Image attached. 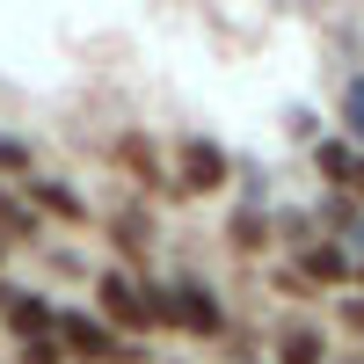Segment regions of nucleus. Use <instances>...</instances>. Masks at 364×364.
<instances>
[{
  "instance_id": "0eeeda50",
  "label": "nucleus",
  "mask_w": 364,
  "mask_h": 364,
  "mask_svg": "<svg viewBox=\"0 0 364 364\" xmlns=\"http://www.w3.org/2000/svg\"><path fill=\"white\" fill-rule=\"evenodd\" d=\"M117 248H124V255H146V248H154V219L124 211V219H117Z\"/></svg>"
},
{
  "instance_id": "6e6552de",
  "label": "nucleus",
  "mask_w": 364,
  "mask_h": 364,
  "mask_svg": "<svg viewBox=\"0 0 364 364\" xmlns=\"http://www.w3.org/2000/svg\"><path fill=\"white\" fill-rule=\"evenodd\" d=\"M306 269H314V277H350V255L328 248V240H314V248H306Z\"/></svg>"
},
{
  "instance_id": "dca6fc26",
  "label": "nucleus",
  "mask_w": 364,
  "mask_h": 364,
  "mask_svg": "<svg viewBox=\"0 0 364 364\" xmlns=\"http://www.w3.org/2000/svg\"><path fill=\"white\" fill-rule=\"evenodd\" d=\"M350 190H357V197H364V161H350Z\"/></svg>"
},
{
  "instance_id": "f8f14e48",
  "label": "nucleus",
  "mask_w": 364,
  "mask_h": 364,
  "mask_svg": "<svg viewBox=\"0 0 364 364\" xmlns=\"http://www.w3.org/2000/svg\"><path fill=\"white\" fill-rule=\"evenodd\" d=\"M255 233H262V219H255V211H240V219H233V248H262Z\"/></svg>"
},
{
  "instance_id": "f03ea898",
  "label": "nucleus",
  "mask_w": 364,
  "mask_h": 364,
  "mask_svg": "<svg viewBox=\"0 0 364 364\" xmlns=\"http://www.w3.org/2000/svg\"><path fill=\"white\" fill-rule=\"evenodd\" d=\"M102 306H109V321L117 328H154V321H168V306H161V291H139L132 277H102Z\"/></svg>"
},
{
  "instance_id": "ddd939ff",
  "label": "nucleus",
  "mask_w": 364,
  "mask_h": 364,
  "mask_svg": "<svg viewBox=\"0 0 364 364\" xmlns=\"http://www.w3.org/2000/svg\"><path fill=\"white\" fill-rule=\"evenodd\" d=\"M0 168H29V146H15V139H0Z\"/></svg>"
},
{
  "instance_id": "f257e3e1",
  "label": "nucleus",
  "mask_w": 364,
  "mask_h": 364,
  "mask_svg": "<svg viewBox=\"0 0 364 364\" xmlns=\"http://www.w3.org/2000/svg\"><path fill=\"white\" fill-rule=\"evenodd\" d=\"M161 306H168V321L175 328H190V336H219V291H211V284H197V277H182L175 291H161Z\"/></svg>"
},
{
  "instance_id": "20e7f679",
  "label": "nucleus",
  "mask_w": 364,
  "mask_h": 364,
  "mask_svg": "<svg viewBox=\"0 0 364 364\" xmlns=\"http://www.w3.org/2000/svg\"><path fill=\"white\" fill-rule=\"evenodd\" d=\"M219 182H226V154L204 146V139H190V146H182V182H175V190H219Z\"/></svg>"
},
{
  "instance_id": "9b49d317",
  "label": "nucleus",
  "mask_w": 364,
  "mask_h": 364,
  "mask_svg": "<svg viewBox=\"0 0 364 364\" xmlns=\"http://www.w3.org/2000/svg\"><path fill=\"white\" fill-rule=\"evenodd\" d=\"M29 190H37L51 211H66V219H80V197H66V190H51V182H29Z\"/></svg>"
},
{
  "instance_id": "4468645a",
  "label": "nucleus",
  "mask_w": 364,
  "mask_h": 364,
  "mask_svg": "<svg viewBox=\"0 0 364 364\" xmlns=\"http://www.w3.org/2000/svg\"><path fill=\"white\" fill-rule=\"evenodd\" d=\"M350 132L364 139V87H350Z\"/></svg>"
},
{
  "instance_id": "9d476101",
  "label": "nucleus",
  "mask_w": 364,
  "mask_h": 364,
  "mask_svg": "<svg viewBox=\"0 0 364 364\" xmlns=\"http://www.w3.org/2000/svg\"><path fill=\"white\" fill-rule=\"evenodd\" d=\"M22 364H66V350H58L51 336H29L22 343Z\"/></svg>"
},
{
  "instance_id": "2eb2a0df",
  "label": "nucleus",
  "mask_w": 364,
  "mask_h": 364,
  "mask_svg": "<svg viewBox=\"0 0 364 364\" xmlns=\"http://www.w3.org/2000/svg\"><path fill=\"white\" fill-rule=\"evenodd\" d=\"M343 314H350V328H357V336H364V299H350V306H343Z\"/></svg>"
},
{
  "instance_id": "39448f33",
  "label": "nucleus",
  "mask_w": 364,
  "mask_h": 364,
  "mask_svg": "<svg viewBox=\"0 0 364 364\" xmlns=\"http://www.w3.org/2000/svg\"><path fill=\"white\" fill-rule=\"evenodd\" d=\"M0 314L15 321V336H22V343H29V336H44V328H51V306H44V299H22V291H15V299H8Z\"/></svg>"
},
{
  "instance_id": "1a4fd4ad",
  "label": "nucleus",
  "mask_w": 364,
  "mask_h": 364,
  "mask_svg": "<svg viewBox=\"0 0 364 364\" xmlns=\"http://www.w3.org/2000/svg\"><path fill=\"white\" fill-rule=\"evenodd\" d=\"M0 226H8V233H22V240H37V219H29V211H22L8 190H0Z\"/></svg>"
},
{
  "instance_id": "7ed1b4c3",
  "label": "nucleus",
  "mask_w": 364,
  "mask_h": 364,
  "mask_svg": "<svg viewBox=\"0 0 364 364\" xmlns=\"http://www.w3.org/2000/svg\"><path fill=\"white\" fill-rule=\"evenodd\" d=\"M58 336H66V350L87 357V364H139V350H124L102 321H87V314H66V321H58Z\"/></svg>"
},
{
  "instance_id": "423d86ee",
  "label": "nucleus",
  "mask_w": 364,
  "mask_h": 364,
  "mask_svg": "<svg viewBox=\"0 0 364 364\" xmlns=\"http://www.w3.org/2000/svg\"><path fill=\"white\" fill-rule=\"evenodd\" d=\"M277 350H284V364H321V357H328V343H321V328H291V336H284Z\"/></svg>"
}]
</instances>
